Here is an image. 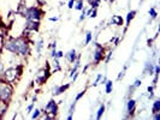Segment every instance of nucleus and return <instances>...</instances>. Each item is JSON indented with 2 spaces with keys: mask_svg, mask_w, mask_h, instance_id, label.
<instances>
[{
  "mask_svg": "<svg viewBox=\"0 0 160 120\" xmlns=\"http://www.w3.org/2000/svg\"><path fill=\"white\" fill-rule=\"evenodd\" d=\"M4 48L17 55L27 56L29 54V43L24 36H18V37H10L8 40L4 42Z\"/></svg>",
  "mask_w": 160,
  "mask_h": 120,
  "instance_id": "obj_1",
  "label": "nucleus"
},
{
  "mask_svg": "<svg viewBox=\"0 0 160 120\" xmlns=\"http://www.w3.org/2000/svg\"><path fill=\"white\" fill-rule=\"evenodd\" d=\"M12 94H13V88L11 87V83H8L2 78H0V102L8 103L11 101Z\"/></svg>",
  "mask_w": 160,
  "mask_h": 120,
  "instance_id": "obj_2",
  "label": "nucleus"
},
{
  "mask_svg": "<svg viewBox=\"0 0 160 120\" xmlns=\"http://www.w3.org/2000/svg\"><path fill=\"white\" fill-rule=\"evenodd\" d=\"M43 13L45 12H43V10L40 6H32V7L27 8V13H25L24 18L27 21H38V22H40Z\"/></svg>",
  "mask_w": 160,
  "mask_h": 120,
  "instance_id": "obj_3",
  "label": "nucleus"
},
{
  "mask_svg": "<svg viewBox=\"0 0 160 120\" xmlns=\"http://www.w3.org/2000/svg\"><path fill=\"white\" fill-rule=\"evenodd\" d=\"M2 79L8 83H13L17 79V77H21L19 73L17 71V67H8L6 70H4L2 74H1Z\"/></svg>",
  "mask_w": 160,
  "mask_h": 120,
  "instance_id": "obj_4",
  "label": "nucleus"
},
{
  "mask_svg": "<svg viewBox=\"0 0 160 120\" xmlns=\"http://www.w3.org/2000/svg\"><path fill=\"white\" fill-rule=\"evenodd\" d=\"M45 114H46V119H54L58 114V104L54 100H51L46 107H45Z\"/></svg>",
  "mask_w": 160,
  "mask_h": 120,
  "instance_id": "obj_5",
  "label": "nucleus"
},
{
  "mask_svg": "<svg viewBox=\"0 0 160 120\" xmlns=\"http://www.w3.org/2000/svg\"><path fill=\"white\" fill-rule=\"evenodd\" d=\"M49 76H51V72H49V63L47 61L45 69H40L39 71L36 72V77H35V79H36V82H38L40 85H42V84L49 78Z\"/></svg>",
  "mask_w": 160,
  "mask_h": 120,
  "instance_id": "obj_6",
  "label": "nucleus"
},
{
  "mask_svg": "<svg viewBox=\"0 0 160 120\" xmlns=\"http://www.w3.org/2000/svg\"><path fill=\"white\" fill-rule=\"evenodd\" d=\"M95 46L96 48H95V52H94V55H93V59H94V63L95 64H99V63H101L105 59V49L99 43H95Z\"/></svg>",
  "mask_w": 160,
  "mask_h": 120,
  "instance_id": "obj_7",
  "label": "nucleus"
},
{
  "mask_svg": "<svg viewBox=\"0 0 160 120\" xmlns=\"http://www.w3.org/2000/svg\"><path fill=\"white\" fill-rule=\"evenodd\" d=\"M39 29H40V22L27 21V23H25V30L27 31H39Z\"/></svg>",
  "mask_w": 160,
  "mask_h": 120,
  "instance_id": "obj_8",
  "label": "nucleus"
},
{
  "mask_svg": "<svg viewBox=\"0 0 160 120\" xmlns=\"http://www.w3.org/2000/svg\"><path fill=\"white\" fill-rule=\"evenodd\" d=\"M27 1L25 0H21L19 2H18V5H17V8H16V15H19L21 17H24L25 16V13H27Z\"/></svg>",
  "mask_w": 160,
  "mask_h": 120,
  "instance_id": "obj_9",
  "label": "nucleus"
},
{
  "mask_svg": "<svg viewBox=\"0 0 160 120\" xmlns=\"http://www.w3.org/2000/svg\"><path fill=\"white\" fill-rule=\"evenodd\" d=\"M69 88H70V84H65V85H54V88H53V95L54 96L60 95V94H63L64 91H66Z\"/></svg>",
  "mask_w": 160,
  "mask_h": 120,
  "instance_id": "obj_10",
  "label": "nucleus"
},
{
  "mask_svg": "<svg viewBox=\"0 0 160 120\" xmlns=\"http://www.w3.org/2000/svg\"><path fill=\"white\" fill-rule=\"evenodd\" d=\"M135 109H136V101L130 98L128 101V103H127V111H128L129 115H132L135 113Z\"/></svg>",
  "mask_w": 160,
  "mask_h": 120,
  "instance_id": "obj_11",
  "label": "nucleus"
},
{
  "mask_svg": "<svg viewBox=\"0 0 160 120\" xmlns=\"http://www.w3.org/2000/svg\"><path fill=\"white\" fill-rule=\"evenodd\" d=\"M65 58H66V60L70 63V64H73L75 61H76V59H77V55H76V50L75 49H71L66 55H65Z\"/></svg>",
  "mask_w": 160,
  "mask_h": 120,
  "instance_id": "obj_12",
  "label": "nucleus"
},
{
  "mask_svg": "<svg viewBox=\"0 0 160 120\" xmlns=\"http://www.w3.org/2000/svg\"><path fill=\"white\" fill-rule=\"evenodd\" d=\"M123 23H124V21H123L122 16L116 15V16H113L112 18H111V24H113V25H117V26H123Z\"/></svg>",
  "mask_w": 160,
  "mask_h": 120,
  "instance_id": "obj_13",
  "label": "nucleus"
},
{
  "mask_svg": "<svg viewBox=\"0 0 160 120\" xmlns=\"http://www.w3.org/2000/svg\"><path fill=\"white\" fill-rule=\"evenodd\" d=\"M136 13H137V12L135 11V10L130 11V12L128 13V16H127V28L129 26V24H130V22H131V21H132L134 18H135V16H136Z\"/></svg>",
  "mask_w": 160,
  "mask_h": 120,
  "instance_id": "obj_14",
  "label": "nucleus"
},
{
  "mask_svg": "<svg viewBox=\"0 0 160 120\" xmlns=\"http://www.w3.org/2000/svg\"><path fill=\"white\" fill-rule=\"evenodd\" d=\"M112 89H113L112 80H106V83H105V91H106V94L112 93Z\"/></svg>",
  "mask_w": 160,
  "mask_h": 120,
  "instance_id": "obj_15",
  "label": "nucleus"
},
{
  "mask_svg": "<svg viewBox=\"0 0 160 120\" xmlns=\"http://www.w3.org/2000/svg\"><path fill=\"white\" fill-rule=\"evenodd\" d=\"M155 113H160V100H157V101L153 103L152 114H155Z\"/></svg>",
  "mask_w": 160,
  "mask_h": 120,
  "instance_id": "obj_16",
  "label": "nucleus"
},
{
  "mask_svg": "<svg viewBox=\"0 0 160 120\" xmlns=\"http://www.w3.org/2000/svg\"><path fill=\"white\" fill-rule=\"evenodd\" d=\"M105 112V104L102 103L100 107H99V109H98V112H96V119H101V117H102V114Z\"/></svg>",
  "mask_w": 160,
  "mask_h": 120,
  "instance_id": "obj_17",
  "label": "nucleus"
},
{
  "mask_svg": "<svg viewBox=\"0 0 160 120\" xmlns=\"http://www.w3.org/2000/svg\"><path fill=\"white\" fill-rule=\"evenodd\" d=\"M100 2H101V0H88V4L90 5L92 8H98Z\"/></svg>",
  "mask_w": 160,
  "mask_h": 120,
  "instance_id": "obj_18",
  "label": "nucleus"
},
{
  "mask_svg": "<svg viewBox=\"0 0 160 120\" xmlns=\"http://www.w3.org/2000/svg\"><path fill=\"white\" fill-rule=\"evenodd\" d=\"M42 47H43V41H42V39H40V40L38 41V43H36V52H38V54H39V55L41 54Z\"/></svg>",
  "mask_w": 160,
  "mask_h": 120,
  "instance_id": "obj_19",
  "label": "nucleus"
},
{
  "mask_svg": "<svg viewBox=\"0 0 160 120\" xmlns=\"http://www.w3.org/2000/svg\"><path fill=\"white\" fill-rule=\"evenodd\" d=\"M59 59H56V58H53V67H54V72L57 71H60L62 70V67L59 66V61H58Z\"/></svg>",
  "mask_w": 160,
  "mask_h": 120,
  "instance_id": "obj_20",
  "label": "nucleus"
},
{
  "mask_svg": "<svg viewBox=\"0 0 160 120\" xmlns=\"http://www.w3.org/2000/svg\"><path fill=\"white\" fill-rule=\"evenodd\" d=\"M75 8H76L77 11H81V10L83 8V0H77V1H75Z\"/></svg>",
  "mask_w": 160,
  "mask_h": 120,
  "instance_id": "obj_21",
  "label": "nucleus"
},
{
  "mask_svg": "<svg viewBox=\"0 0 160 120\" xmlns=\"http://www.w3.org/2000/svg\"><path fill=\"white\" fill-rule=\"evenodd\" d=\"M149 15H151V17H152V19H155V18L158 17V12H157L155 7H151V10H149Z\"/></svg>",
  "mask_w": 160,
  "mask_h": 120,
  "instance_id": "obj_22",
  "label": "nucleus"
},
{
  "mask_svg": "<svg viewBox=\"0 0 160 120\" xmlns=\"http://www.w3.org/2000/svg\"><path fill=\"white\" fill-rule=\"evenodd\" d=\"M93 39V34L92 31H87V35H86V45H89L90 43V41Z\"/></svg>",
  "mask_w": 160,
  "mask_h": 120,
  "instance_id": "obj_23",
  "label": "nucleus"
},
{
  "mask_svg": "<svg viewBox=\"0 0 160 120\" xmlns=\"http://www.w3.org/2000/svg\"><path fill=\"white\" fill-rule=\"evenodd\" d=\"M146 71L148 72L149 74H153V64L152 63H151V64H149V63L146 64Z\"/></svg>",
  "mask_w": 160,
  "mask_h": 120,
  "instance_id": "obj_24",
  "label": "nucleus"
},
{
  "mask_svg": "<svg viewBox=\"0 0 160 120\" xmlns=\"http://www.w3.org/2000/svg\"><path fill=\"white\" fill-rule=\"evenodd\" d=\"M32 119H38V118H40V111H39V109H35L32 114Z\"/></svg>",
  "mask_w": 160,
  "mask_h": 120,
  "instance_id": "obj_25",
  "label": "nucleus"
},
{
  "mask_svg": "<svg viewBox=\"0 0 160 120\" xmlns=\"http://www.w3.org/2000/svg\"><path fill=\"white\" fill-rule=\"evenodd\" d=\"M96 16H98V10H96V8H93L88 17H90V18H96Z\"/></svg>",
  "mask_w": 160,
  "mask_h": 120,
  "instance_id": "obj_26",
  "label": "nucleus"
},
{
  "mask_svg": "<svg viewBox=\"0 0 160 120\" xmlns=\"http://www.w3.org/2000/svg\"><path fill=\"white\" fill-rule=\"evenodd\" d=\"M81 11H82V13H81V17H80V22H82L86 18V7H83Z\"/></svg>",
  "mask_w": 160,
  "mask_h": 120,
  "instance_id": "obj_27",
  "label": "nucleus"
},
{
  "mask_svg": "<svg viewBox=\"0 0 160 120\" xmlns=\"http://www.w3.org/2000/svg\"><path fill=\"white\" fill-rule=\"evenodd\" d=\"M84 94H86V90H83V91H81V93H78V95L76 96V98H75V101L77 102V101H78V100H80V98H81V97H82V96H84Z\"/></svg>",
  "mask_w": 160,
  "mask_h": 120,
  "instance_id": "obj_28",
  "label": "nucleus"
},
{
  "mask_svg": "<svg viewBox=\"0 0 160 120\" xmlns=\"http://www.w3.org/2000/svg\"><path fill=\"white\" fill-rule=\"evenodd\" d=\"M36 2H38V6H40V7L46 5V0H36Z\"/></svg>",
  "mask_w": 160,
  "mask_h": 120,
  "instance_id": "obj_29",
  "label": "nucleus"
},
{
  "mask_svg": "<svg viewBox=\"0 0 160 120\" xmlns=\"http://www.w3.org/2000/svg\"><path fill=\"white\" fill-rule=\"evenodd\" d=\"M64 56V53L62 52V50H59V52H57L56 54V59H60V58H63Z\"/></svg>",
  "mask_w": 160,
  "mask_h": 120,
  "instance_id": "obj_30",
  "label": "nucleus"
},
{
  "mask_svg": "<svg viewBox=\"0 0 160 120\" xmlns=\"http://www.w3.org/2000/svg\"><path fill=\"white\" fill-rule=\"evenodd\" d=\"M141 83H142V82H141V79H136V80H135V83H134V85H132V87H134V88H138V87L141 85Z\"/></svg>",
  "mask_w": 160,
  "mask_h": 120,
  "instance_id": "obj_31",
  "label": "nucleus"
},
{
  "mask_svg": "<svg viewBox=\"0 0 160 120\" xmlns=\"http://www.w3.org/2000/svg\"><path fill=\"white\" fill-rule=\"evenodd\" d=\"M75 1H76V0H70V1L68 2V7H69V8L73 7V6H75Z\"/></svg>",
  "mask_w": 160,
  "mask_h": 120,
  "instance_id": "obj_32",
  "label": "nucleus"
},
{
  "mask_svg": "<svg viewBox=\"0 0 160 120\" xmlns=\"http://www.w3.org/2000/svg\"><path fill=\"white\" fill-rule=\"evenodd\" d=\"M101 77H102V74H98V77H96L95 82H94V84H93L94 87H95V85H98V83H99V80L101 79Z\"/></svg>",
  "mask_w": 160,
  "mask_h": 120,
  "instance_id": "obj_33",
  "label": "nucleus"
},
{
  "mask_svg": "<svg viewBox=\"0 0 160 120\" xmlns=\"http://www.w3.org/2000/svg\"><path fill=\"white\" fill-rule=\"evenodd\" d=\"M2 72H4V65H2V63L0 61V77H1V74H2Z\"/></svg>",
  "mask_w": 160,
  "mask_h": 120,
  "instance_id": "obj_34",
  "label": "nucleus"
},
{
  "mask_svg": "<svg viewBox=\"0 0 160 120\" xmlns=\"http://www.w3.org/2000/svg\"><path fill=\"white\" fill-rule=\"evenodd\" d=\"M32 108H34V103H32L30 104V106H29V107H28V109H27V111H28V113H30L32 111Z\"/></svg>",
  "mask_w": 160,
  "mask_h": 120,
  "instance_id": "obj_35",
  "label": "nucleus"
},
{
  "mask_svg": "<svg viewBox=\"0 0 160 120\" xmlns=\"http://www.w3.org/2000/svg\"><path fill=\"white\" fill-rule=\"evenodd\" d=\"M49 21H52V22H57V21H58V17H51V18H49Z\"/></svg>",
  "mask_w": 160,
  "mask_h": 120,
  "instance_id": "obj_36",
  "label": "nucleus"
},
{
  "mask_svg": "<svg viewBox=\"0 0 160 120\" xmlns=\"http://www.w3.org/2000/svg\"><path fill=\"white\" fill-rule=\"evenodd\" d=\"M123 76H124V71H122L119 73V76H118V79H120V78H123Z\"/></svg>",
  "mask_w": 160,
  "mask_h": 120,
  "instance_id": "obj_37",
  "label": "nucleus"
},
{
  "mask_svg": "<svg viewBox=\"0 0 160 120\" xmlns=\"http://www.w3.org/2000/svg\"><path fill=\"white\" fill-rule=\"evenodd\" d=\"M108 1H110V2H114V1H116V0H108Z\"/></svg>",
  "mask_w": 160,
  "mask_h": 120,
  "instance_id": "obj_38",
  "label": "nucleus"
},
{
  "mask_svg": "<svg viewBox=\"0 0 160 120\" xmlns=\"http://www.w3.org/2000/svg\"><path fill=\"white\" fill-rule=\"evenodd\" d=\"M105 1H107V0H105Z\"/></svg>",
  "mask_w": 160,
  "mask_h": 120,
  "instance_id": "obj_39",
  "label": "nucleus"
}]
</instances>
